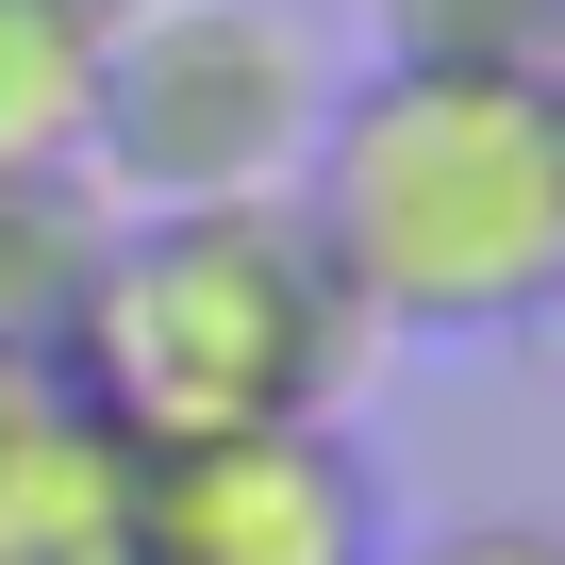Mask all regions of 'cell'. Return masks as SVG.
<instances>
[{"label": "cell", "instance_id": "10", "mask_svg": "<svg viewBox=\"0 0 565 565\" xmlns=\"http://www.w3.org/2000/svg\"><path fill=\"white\" fill-rule=\"evenodd\" d=\"M548 482H565V399H548Z\"/></svg>", "mask_w": 565, "mask_h": 565}, {"label": "cell", "instance_id": "4", "mask_svg": "<svg viewBox=\"0 0 565 565\" xmlns=\"http://www.w3.org/2000/svg\"><path fill=\"white\" fill-rule=\"evenodd\" d=\"M383 466L350 416L134 449V565H383Z\"/></svg>", "mask_w": 565, "mask_h": 565}, {"label": "cell", "instance_id": "3", "mask_svg": "<svg viewBox=\"0 0 565 565\" xmlns=\"http://www.w3.org/2000/svg\"><path fill=\"white\" fill-rule=\"evenodd\" d=\"M333 34L300 0H134L100 34V117H84V183L117 216H183V200H300L317 117H333Z\"/></svg>", "mask_w": 565, "mask_h": 565}, {"label": "cell", "instance_id": "8", "mask_svg": "<svg viewBox=\"0 0 565 565\" xmlns=\"http://www.w3.org/2000/svg\"><path fill=\"white\" fill-rule=\"evenodd\" d=\"M383 565H565V515H449V532H399Z\"/></svg>", "mask_w": 565, "mask_h": 565}, {"label": "cell", "instance_id": "5", "mask_svg": "<svg viewBox=\"0 0 565 565\" xmlns=\"http://www.w3.org/2000/svg\"><path fill=\"white\" fill-rule=\"evenodd\" d=\"M100 249H117V200H100L84 167H18V183H0V350L67 366Z\"/></svg>", "mask_w": 565, "mask_h": 565}, {"label": "cell", "instance_id": "7", "mask_svg": "<svg viewBox=\"0 0 565 565\" xmlns=\"http://www.w3.org/2000/svg\"><path fill=\"white\" fill-rule=\"evenodd\" d=\"M383 51H499V67H548V51H565V0H383Z\"/></svg>", "mask_w": 565, "mask_h": 565}, {"label": "cell", "instance_id": "2", "mask_svg": "<svg viewBox=\"0 0 565 565\" xmlns=\"http://www.w3.org/2000/svg\"><path fill=\"white\" fill-rule=\"evenodd\" d=\"M383 366L366 300L333 282V249L300 233V200H183V216H117L84 333H67V399L117 449H200V433H282V416H350Z\"/></svg>", "mask_w": 565, "mask_h": 565}, {"label": "cell", "instance_id": "6", "mask_svg": "<svg viewBox=\"0 0 565 565\" xmlns=\"http://www.w3.org/2000/svg\"><path fill=\"white\" fill-rule=\"evenodd\" d=\"M84 117H100V34L51 18V0H0V183L84 167Z\"/></svg>", "mask_w": 565, "mask_h": 565}, {"label": "cell", "instance_id": "9", "mask_svg": "<svg viewBox=\"0 0 565 565\" xmlns=\"http://www.w3.org/2000/svg\"><path fill=\"white\" fill-rule=\"evenodd\" d=\"M51 18H84V34H117V18H134V0H51Z\"/></svg>", "mask_w": 565, "mask_h": 565}, {"label": "cell", "instance_id": "1", "mask_svg": "<svg viewBox=\"0 0 565 565\" xmlns=\"http://www.w3.org/2000/svg\"><path fill=\"white\" fill-rule=\"evenodd\" d=\"M300 233L333 249L383 350H466V333L565 317V51L548 67L383 51L366 84H333Z\"/></svg>", "mask_w": 565, "mask_h": 565}]
</instances>
